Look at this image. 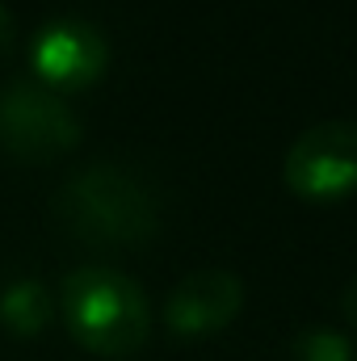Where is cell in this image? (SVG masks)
<instances>
[{
    "label": "cell",
    "mask_w": 357,
    "mask_h": 361,
    "mask_svg": "<svg viewBox=\"0 0 357 361\" xmlns=\"http://www.w3.org/2000/svg\"><path fill=\"white\" fill-rule=\"evenodd\" d=\"M51 219L85 248H139L160 227L156 189L118 160L76 169L51 197Z\"/></svg>",
    "instance_id": "6da1fadb"
},
{
    "label": "cell",
    "mask_w": 357,
    "mask_h": 361,
    "mask_svg": "<svg viewBox=\"0 0 357 361\" xmlns=\"http://www.w3.org/2000/svg\"><path fill=\"white\" fill-rule=\"evenodd\" d=\"M59 315L72 341L97 357H131L147 345L152 332V311L139 281L105 265H89L63 277Z\"/></svg>",
    "instance_id": "7a4b0ae2"
},
{
    "label": "cell",
    "mask_w": 357,
    "mask_h": 361,
    "mask_svg": "<svg viewBox=\"0 0 357 361\" xmlns=\"http://www.w3.org/2000/svg\"><path fill=\"white\" fill-rule=\"evenodd\" d=\"M80 143V122L63 97L38 80H13L0 89V147L13 160L47 164Z\"/></svg>",
    "instance_id": "3957f363"
},
{
    "label": "cell",
    "mask_w": 357,
    "mask_h": 361,
    "mask_svg": "<svg viewBox=\"0 0 357 361\" xmlns=\"http://www.w3.org/2000/svg\"><path fill=\"white\" fill-rule=\"evenodd\" d=\"M282 177L303 202H337L357 193V122L328 118L307 126L290 143Z\"/></svg>",
    "instance_id": "277c9868"
},
{
    "label": "cell",
    "mask_w": 357,
    "mask_h": 361,
    "mask_svg": "<svg viewBox=\"0 0 357 361\" xmlns=\"http://www.w3.org/2000/svg\"><path fill=\"white\" fill-rule=\"evenodd\" d=\"M30 63L38 72V85L51 92H80L101 80L109 68L105 34L85 17H55L47 21L30 42Z\"/></svg>",
    "instance_id": "5b68a950"
},
{
    "label": "cell",
    "mask_w": 357,
    "mask_h": 361,
    "mask_svg": "<svg viewBox=\"0 0 357 361\" xmlns=\"http://www.w3.org/2000/svg\"><path fill=\"white\" fill-rule=\"evenodd\" d=\"M244 307V281L227 269H193L164 302V324L177 336H210L227 328Z\"/></svg>",
    "instance_id": "8992f818"
},
{
    "label": "cell",
    "mask_w": 357,
    "mask_h": 361,
    "mask_svg": "<svg viewBox=\"0 0 357 361\" xmlns=\"http://www.w3.org/2000/svg\"><path fill=\"white\" fill-rule=\"evenodd\" d=\"M51 294L38 286V281H13L4 294H0V324L13 332V336H34L51 324Z\"/></svg>",
    "instance_id": "52a82bcc"
},
{
    "label": "cell",
    "mask_w": 357,
    "mask_h": 361,
    "mask_svg": "<svg viewBox=\"0 0 357 361\" xmlns=\"http://www.w3.org/2000/svg\"><path fill=\"white\" fill-rule=\"evenodd\" d=\"M290 361H357V345L332 328H307L290 341Z\"/></svg>",
    "instance_id": "ba28073f"
},
{
    "label": "cell",
    "mask_w": 357,
    "mask_h": 361,
    "mask_svg": "<svg viewBox=\"0 0 357 361\" xmlns=\"http://www.w3.org/2000/svg\"><path fill=\"white\" fill-rule=\"evenodd\" d=\"M341 315H345V324H349V328H357V277L341 290Z\"/></svg>",
    "instance_id": "9c48e42d"
},
{
    "label": "cell",
    "mask_w": 357,
    "mask_h": 361,
    "mask_svg": "<svg viewBox=\"0 0 357 361\" xmlns=\"http://www.w3.org/2000/svg\"><path fill=\"white\" fill-rule=\"evenodd\" d=\"M13 51V17H8V8L0 4V59Z\"/></svg>",
    "instance_id": "30bf717a"
}]
</instances>
